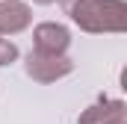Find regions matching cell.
<instances>
[{
	"instance_id": "4",
	"label": "cell",
	"mask_w": 127,
	"mask_h": 124,
	"mask_svg": "<svg viewBox=\"0 0 127 124\" xmlns=\"http://www.w3.org/2000/svg\"><path fill=\"white\" fill-rule=\"evenodd\" d=\"M32 12L24 0H0V32L18 35L30 27Z\"/></svg>"
},
{
	"instance_id": "8",
	"label": "cell",
	"mask_w": 127,
	"mask_h": 124,
	"mask_svg": "<svg viewBox=\"0 0 127 124\" xmlns=\"http://www.w3.org/2000/svg\"><path fill=\"white\" fill-rule=\"evenodd\" d=\"M115 124H127V112H124V115H121V118H118Z\"/></svg>"
},
{
	"instance_id": "7",
	"label": "cell",
	"mask_w": 127,
	"mask_h": 124,
	"mask_svg": "<svg viewBox=\"0 0 127 124\" xmlns=\"http://www.w3.org/2000/svg\"><path fill=\"white\" fill-rule=\"evenodd\" d=\"M121 89H124V92H127V65H124V68H121Z\"/></svg>"
},
{
	"instance_id": "5",
	"label": "cell",
	"mask_w": 127,
	"mask_h": 124,
	"mask_svg": "<svg viewBox=\"0 0 127 124\" xmlns=\"http://www.w3.org/2000/svg\"><path fill=\"white\" fill-rule=\"evenodd\" d=\"M124 112H127V103H124V100H115V97H97L89 109L80 112L77 124H115Z\"/></svg>"
},
{
	"instance_id": "9",
	"label": "cell",
	"mask_w": 127,
	"mask_h": 124,
	"mask_svg": "<svg viewBox=\"0 0 127 124\" xmlns=\"http://www.w3.org/2000/svg\"><path fill=\"white\" fill-rule=\"evenodd\" d=\"M32 3H41V6H47V3H53V0H32Z\"/></svg>"
},
{
	"instance_id": "3",
	"label": "cell",
	"mask_w": 127,
	"mask_h": 124,
	"mask_svg": "<svg viewBox=\"0 0 127 124\" xmlns=\"http://www.w3.org/2000/svg\"><path fill=\"white\" fill-rule=\"evenodd\" d=\"M71 44V32L62 24H53V21H44L32 30V47L35 50H44V53H65Z\"/></svg>"
},
{
	"instance_id": "6",
	"label": "cell",
	"mask_w": 127,
	"mask_h": 124,
	"mask_svg": "<svg viewBox=\"0 0 127 124\" xmlns=\"http://www.w3.org/2000/svg\"><path fill=\"white\" fill-rule=\"evenodd\" d=\"M18 59V44L9 38H0V65H12Z\"/></svg>"
},
{
	"instance_id": "2",
	"label": "cell",
	"mask_w": 127,
	"mask_h": 124,
	"mask_svg": "<svg viewBox=\"0 0 127 124\" xmlns=\"http://www.w3.org/2000/svg\"><path fill=\"white\" fill-rule=\"evenodd\" d=\"M24 68H27V74L35 83H56V80H62V77H68L74 71V62L68 59L65 53H44V50L32 47L27 53Z\"/></svg>"
},
{
	"instance_id": "1",
	"label": "cell",
	"mask_w": 127,
	"mask_h": 124,
	"mask_svg": "<svg viewBox=\"0 0 127 124\" xmlns=\"http://www.w3.org/2000/svg\"><path fill=\"white\" fill-rule=\"evenodd\" d=\"M65 15L86 32H127V0H59Z\"/></svg>"
}]
</instances>
